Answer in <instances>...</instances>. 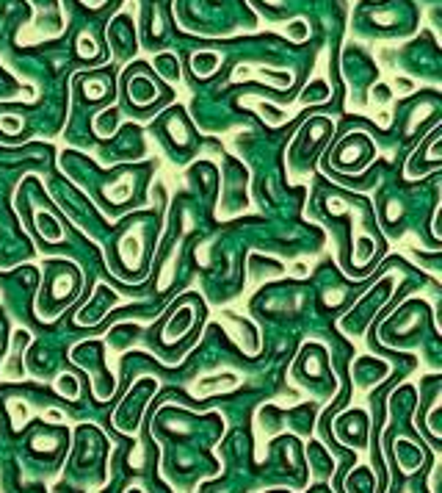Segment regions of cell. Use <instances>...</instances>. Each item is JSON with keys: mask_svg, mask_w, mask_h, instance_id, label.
I'll return each instance as SVG.
<instances>
[{"mask_svg": "<svg viewBox=\"0 0 442 493\" xmlns=\"http://www.w3.org/2000/svg\"><path fill=\"white\" fill-rule=\"evenodd\" d=\"M440 139H442V128H437V131L429 136L426 147L414 153V158L410 161V169H407V178L412 175V169H414L417 164H423V161H426L429 166H437V164H440Z\"/></svg>", "mask_w": 442, "mask_h": 493, "instance_id": "1", "label": "cell"}, {"mask_svg": "<svg viewBox=\"0 0 442 493\" xmlns=\"http://www.w3.org/2000/svg\"><path fill=\"white\" fill-rule=\"evenodd\" d=\"M395 458L401 460V465H404V471H414L420 463H423V455H420V449L414 446V443H410V441H398L395 443Z\"/></svg>", "mask_w": 442, "mask_h": 493, "instance_id": "2", "label": "cell"}, {"mask_svg": "<svg viewBox=\"0 0 442 493\" xmlns=\"http://www.w3.org/2000/svg\"><path fill=\"white\" fill-rule=\"evenodd\" d=\"M127 89H130L127 92L130 100H136V103H150L158 95V86L153 81H133V78H127Z\"/></svg>", "mask_w": 442, "mask_h": 493, "instance_id": "3", "label": "cell"}, {"mask_svg": "<svg viewBox=\"0 0 442 493\" xmlns=\"http://www.w3.org/2000/svg\"><path fill=\"white\" fill-rule=\"evenodd\" d=\"M193 325V313L191 311H180L172 322H169V327H166V341L172 344V341H177V338H183L186 332H189V327Z\"/></svg>", "mask_w": 442, "mask_h": 493, "instance_id": "4", "label": "cell"}, {"mask_svg": "<svg viewBox=\"0 0 442 493\" xmlns=\"http://www.w3.org/2000/svg\"><path fill=\"white\" fill-rule=\"evenodd\" d=\"M39 233H42L47 241H61L64 238L61 225H56V219H50V216H44V214H39Z\"/></svg>", "mask_w": 442, "mask_h": 493, "instance_id": "5", "label": "cell"}, {"mask_svg": "<svg viewBox=\"0 0 442 493\" xmlns=\"http://www.w3.org/2000/svg\"><path fill=\"white\" fill-rule=\"evenodd\" d=\"M193 66H196V75H210L219 66V56L216 53H202V56L193 59Z\"/></svg>", "mask_w": 442, "mask_h": 493, "instance_id": "6", "label": "cell"}, {"mask_svg": "<svg viewBox=\"0 0 442 493\" xmlns=\"http://www.w3.org/2000/svg\"><path fill=\"white\" fill-rule=\"evenodd\" d=\"M307 33H310V28H307L301 20H296V23H290V25H287V36H290L293 42H304V39H307Z\"/></svg>", "mask_w": 442, "mask_h": 493, "instance_id": "7", "label": "cell"}, {"mask_svg": "<svg viewBox=\"0 0 442 493\" xmlns=\"http://www.w3.org/2000/svg\"><path fill=\"white\" fill-rule=\"evenodd\" d=\"M86 6H92V8H97V6H102V0H83Z\"/></svg>", "mask_w": 442, "mask_h": 493, "instance_id": "8", "label": "cell"}, {"mask_svg": "<svg viewBox=\"0 0 442 493\" xmlns=\"http://www.w3.org/2000/svg\"><path fill=\"white\" fill-rule=\"evenodd\" d=\"M125 493H144V491H141V488H127Z\"/></svg>", "mask_w": 442, "mask_h": 493, "instance_id": "9", "label": "cell"}]
</instances>
